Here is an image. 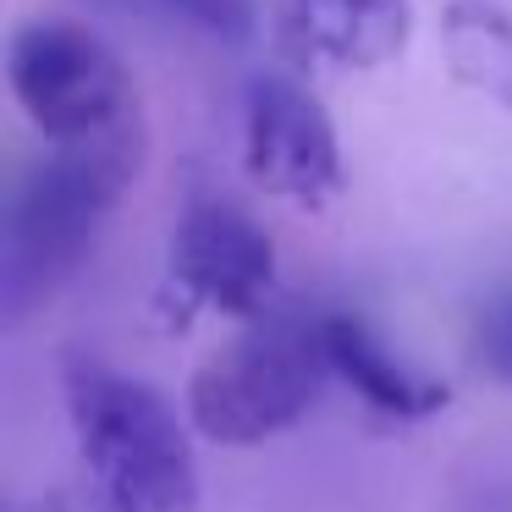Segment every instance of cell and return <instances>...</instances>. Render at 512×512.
Listing matches in <instances>:
<instances>
[{
    "label": "cell",
    "mask_w": 512,
    "mask_h": 512,
    "mask_svg": "<svg viewBox=\"0 0 512 512\" xmlns=\"http://www.w3.org/2000/svg\"><path fill=\"white\" fill-rule=\"evenodd\" d=\"M149 160L144 122L111 138L50 149L23 171L0 221V325L23 331L39 309L67 292V281L94 254L105 221L127 199Z\"/></svg>",
    "instance_id": "obj_1"
},
{
    "label": "cell",
    "mask_w": 512,
    "mask_h": 512,
    "mask_svg": "<svg viewBox=\"0 0 512 512\" xmlns=\"http://www.w3.org/2000/svg\"><path fill=\"white\" fill-rule=\"evenodd\" d=\"M67 419L89 485L111 512H199L193 435L149 380L100 358H67Z\"/></svg>",
    "instance_id": "obj_2"
},
{
    "label": "cell",
    "mask_w": 512,
    "mask_h": 512,
    "mask_svg": "<svg viewBox=\"0 0 512 512\" xmlns=\"http://www.w3.org/2000/svg\"><path fill=\"white\" fill-rule=\"evenodd\" d=\"M325 380L336 375L320 314H265L193 369L188 424L215 446H265L309 419Z\"/></svg>",
    "instance_id": "obj_3"
},
{
    "label": "cell",
    "mask_w": 512,
    "mask_h": 512,
    "mask_svg": "<svg viewBox=\"0 0 512 512\" xmlns=\"http://www.w3.org/2000/svg\"><path fill=\"white\" fill-rule=\"evenodd\" d=\"M6 83L50 149L94 144L144 122L122 50L72 17H34L17 28L6 45Z\"/></svg>",
    "instance_id": "obj_4"
},
{
    "label": "cell",
    "mask_w": 512,
    "mask_h": 512,
    "mask_svg": "<svg viewBox=\"0 0 512 512\" xmlns=\"http://www.w3.org/2000/svg\"><path fill=\"white\" fill-rule=\"evenodd\" d=\"M276 243L243 204L221 193H193L171 226L166 259V298L182 314H232V320H265V303L276 292Z\"/></svg>",
    "instance_id": "obj_5"
},
{
    "label": "cell",
    "mask_w": 512,
    "mask_h": 512,
    "mask_svg": "<svg viewBox=\"0 0 512 512\" xmlns=\"http://www.w3.org/2000/svg\"><path fill=\"white\" fill-rule=\"evenodd\" d=\"M248 182L292 210H331L347 193V160L336 122L298 78L259 72L243 94Z\"/></svg>",
    "instance_id": "obj_6"
},
{
    "label": "cell",
    "mask_w": 512,
    "mask_h": 512,
    "mask_svg": "<svg viewBox=\"0 0 512 512\" xmlns=\"http://www.w3.org/2000/svg\"><path fill=\"white\" fill-rule=\"evenodd\" d=\"M281 39L331 72H375L413 39V0H287Z\"/></svg>",
    "instance_id": "obj_7"
},
{
    "label": "cell",
    "mask_w": 512,
    "mask_h": 512,
    "mask_svg": "<svg viewBox=\"0 0 512 512\" xmlns=\"http://www.w3.org/2000/svg\"><path fill=\"white\" fill-rule=\"evenodd\" d=\"M325 331V358H331V375L342 386L358 391L369 413L391 424H424L452 402L446 380L413 369L402 353H391L386 336L364 320V314H320Z\"/></svg>",
    "instance_id": "obj_8"
},
{
    "label": "cell",
    "mask_w": 512,
    "mask_h": 512,
    "mask_svg": "<svg viewBox=\"0 0 512 512\" xmlns=\"http://www.w3.org/2000/svg\"><path fill=\"white\" fill-rule=\"evenodd\" d=\"M441 50L463 89L512 111V12L496 0H452L441 12Z\"/></svg>",
    "instance_id": "obj_9"
},
{
    "label": "cell",
    "mask_w": 512,
    "mask_h": 512,
    "mask_svg": "<svg viewBox=\"0 0 512 512\" xmlns=\"http://www.w3.org/2000/svg\"><path fill=\"white\" fill-rule=\"evenodd\" d=\"M171 23L215 39V45H248L259 34V0H144Z\"/></svg>",
    "instance_id": "obj_10"
},
{
    "label": "cell",
    "mask_w": 512,
    "mask_h": 512,
    "mask_svg": "<svg viewBox=\"0 0 512 512\" xmlns=\"http://www.w3.org/2000/svg\"><path fill=\"white\" fill-rule=\"evenodd\" d=\"M17 512H34V507H17Z\"/></svg>",
    "instance_id": "obj_11"
},
{
    "label": "cell",
    "mask_w": 512,
    "mask_h": 512,
    "mask_svg": "<svg viewBox=\"0 0 512 512\" xmlns=\"http://www.w3.org/2000/svg\"><path fill=\"white\" fill-rule=\"evenodd\" d=\"M507 331H512V325H507Z\"/></svg>",
    "instance_id": "obj_12"
}]
</instances>
